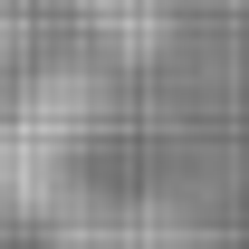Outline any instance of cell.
<instances>
[{
  "label": "cell",
  "mask_w": 249,
  "mask_h": 249,
  "mask_svg": "<svg viewBox=\"0 0 249 249\" xmlns=\"http://www.w3.org/2000/svg\"><path fill=\"white\" fill-rule=\"evenodd\" d=\"M106 115V87L87 67H48L19 87V106L0 115V201L29 220L77 211V173H87V134Z\"/></svg>",
  "instance_id": "6da1fadb"
},
{
  "label": "cell",
  "mask_w": 249,
  "mask_h": 249,
  "mask_svg": "<svg viewBox=\"0 0 249 249\" xmlns=\"http://www.w3.org/2000/svg\"><path fill=\"white\" fill-rule=\"evenodd\" d=\"M58 249H211V230H192L163 201H124V211H58Z\"/></svg>",
  "instance_id": "7a4b0ae2"
},
{
  "label": "cell",
  "mask_w": 249,
  "mask_h": 249,
  "mask_svg": "<svg viewBox=\"0 0 249 249\" xmlns=\"http://www.w3.org/2000/svg\"><path fill=\"white\" fill-rule=\"evenodd\" d=\"M87 19H106V38H115L124 58L163 38V10H154V0H87Z\"/></svg>",
  "instance_id": "3957f363"
}]
</instances>
